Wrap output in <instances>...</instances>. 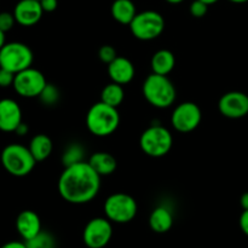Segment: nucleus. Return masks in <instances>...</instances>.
I'll return each instance as SVG.
<instances>
[{
  "label": "nucleus",
  "instance_id": "f03ea898",
  "mask_svg": "<svg viewBox=\"0 0 248 248\" xmlns=\"http://www.w3.org/2000/svg\"><path fill=\"white\" fill-rule=\"evenodd\" d=\"M120 114L118 108L102 101L94 103L86 114V126L90 132L97 137H107L118 130Z\"/></svg>",
  "mask_w": 248,
  "mask_h": 248
},
{
  "label": "nucleus",
  "instance_id": "6ab92c4d",
  "mask_svg": "<svg viewBox=\"0 0 248 248\" xmlns=\"http://www.w3.org/2000/svg\"><path fill=\"white\" fill-rule=\"evenodd\" d=\"M110 14L118 23L130 26L137 15V9L132 0H114L110 7Z\"/></svg>",
  "mask_w": 248,
  "mask_h": 248
},
{
  "label": "nucleus",
  "instance_id": "423d86ee",
  "mask_svg": "<svg viewBox=\"0 0 248 248\" xmlns=\"http://www.w3.org/2000/svg\"><path fill=\"white\" fill-rule=\"evenodd\" d=\"M104 215L111 223L125 224L135 219L138 212L137 201L125 193H115L104 202Z\"/></svg>",
  "mask_w": 248,
  "mask_h": 248
},
{
  "label": "nucleus",
  "instance_id": "7ed1b4c3",
  "mask_svg": "<svg viewBox=\"0 0 248 248\" xmlns=\"http://www.w3.org/2000/svg\"><path fill=\"white\" fill-rule=\"evenodd\" d=\"M142 91L148 103L159 109L171 107L177 97L176 87L169 77L155 74V73H152L145 78Z\"/></svg>",
  "mask_w": 248,
  "mask_h": 248
},
{
  "label": "nucleus",
  "instance_id": "f257e3e1",
  "mask_svg": "<svg viewBox=\"0 0 248 248\" xmlns=\"http://www.w3.org/2000/svg\"><path fill=\"white\" fill-rule=\"evenodd\" d=\"M61 198L73 205H84L93 200L101 189V176L87 161L64 167L58 179Z\"/></svg>",
  "mask_w": 248,
  "mask_h": 248
},
{
  "label": "nucleus",
  "instance_id": "b1692460",
  "mask_svg": "<svg viewBox=\"0 0 248 248\" xmlns=\"http://www.w3.org/2000/svg\"><path fill=\"white\" fill-rule=\"evenodd\" d=\"M24 242H26L27 248H56V240L53 235L44 230H41L33 239Z\"/></svg>",
  "mask_w": 248,
  "mask_h": 248
},
{
  "label": "nucleus",
  "instance_id": "c85d7f7f",
  "mask_svg": "<svg viewBox=\"0 0 248 248\" xmlns=\"http://www.w3.org/2000/svg\"><path fill=\"white\" fill-rule=\"evenodd\" d=\"M15 73L10 72V70L0 68V87H10L14 85L15 81Z\"/></svg>",
  "mask_w": 248,
  "mask_h": 248
},
{
  "label": "nucleus",
  "instance_id": "2eb2a0df",
  "mask_svg": "<svg viewBox=\"0 0 248 248\" xmlns=\"http://www.w3.org/2000/svg\"><path fill=\"white\" fill-rule=\"evenodd\" d=\"M16 229L19 236L24 240L33 239L41 232V220L38 213L31 210L22 211L16 218Z\"/></svg>",
  "mask_w": 248,
  "mask_h": 248
},
{
  "label": "nucleus",
  "instance_id": "f3484780",
  "mask_svg": "<svg viewBox=\"0 0 248 248\" xmlns=\"http://www.w3.org/2000/svg\"><path fill=\"white\" fill-rule=\"evenodd\" d=\"M150 229L157 234H165L173 227V213L167 206L160 205L152 211L149 216Z\"/></svg>",
  "mask_w": 248,
  "mask_h": 248
},
{
  "label": "nucleus",
  "instance_id": "a878e982",
  "mask_svg": "<svg viewBox=\"0 0 248 248\" xmlns=\"http://www.w3.org/2000/svg\"><path fill=\"white\" fill-rule=\"evenodd\" d=\"M16 18L14 16V12H0V31H2L4 33H7L9 31H11L14 28V26L16 24Z\"/></svg>",
  "mask_w": 248,
  "mask_h": 248
},
{
  "label": "nucleus",
  "instance_id": "f704fd0d",
  "mask_svg": "<svg viewBox=\"0 0 248 248\" xmlns=\"http://www.w3.org/2000/svg\"><path fill=\"white\" fill-rule=\"evenodd\" d=\"M5 34H6V33H4V31H0V48H1L2 46L5 45V44H6V39H5Z\"/></svg>",
  "mask_w": 248,
  "mask_h": 248
},
{
  "label": "nucleus",
  "instance_id": "20e7f679",
  "mask_svg": "<svg viewBox=\"0 0 248 248\" xmlns=\"http://www.w3.org/2000/svg\"><path fill=\"white\" fill-rule=\"evenodd\" d=\"M5 171L14 177L28 176L35 167V159L28 147L12 143L2 149L0 155Z\"/></svg>",
  "mask_w": 248,
  "mask_h": 248
},
{
  "label": "nucleus",
  "instance_id": "ddd939ff",
  "mask_svg": "<svg viewBox=\"0 0 248 248\" xmlns=\"http://www.w3.org/2000/svg\"><path fill=\"white\" fill-rule=\"evenodd\" d=\"M44 15L39 0H19L14 9L16 22L23 27H31L38 23Z\"/></svg>",
  "mask_w": 248,
  "mask_h": 248
},
{
  "label": "nucleus",
  "instance_id": "f8f14e48",
  "mask_svg": "<svg viewBox=\"0 0 248 248\" xmlns=\"http://www.w3.org/2000/svg\"><path fill=\"white\" fill-rule=\"evenodd\" d=\"M218 110L228 119H241L248 115V94L241 91H230L218 102Z\"/></svg>",
  "mask_w": 248,
  "mask_h": 248
},
{
  "label": "nucleus",
  "instance_id": "412c9836",
  "mask_svg": "<svg viewBox=\"0 0 248 248\" xmlns=\"http://www.w3.org/2000/svg\"><path fill=\"white\" fill-rule=\"evenodd\" d=\"M28 148L35 161L41 162L50 156L53 149V144L48 136L44 135V133H39V135H35L31 138Z\"/></svg>",
  "mask_w": 248,
  "mask_h": 248
},
{
  "label": "nucleus",
  "instance_id": "39448f33",
  "mask_svg": "<svg viewBox=\"0 0 248 248\" xmlns=\"http://www.w3.org/2000/svg\"><path fill=\"white\" fill-rule=\"evenodd\" d=\"M173 145V137L169 128L161 125H153L143 131L140 138V147L150 157H162L169 154Z\"/></svg>",
  "mask_w": 248,
  "mask_h": 248
},
{
  "label": "nucleus",
  "instance_id": "4be33fe9",
  "mask_svg": "<svg viewBox=\"0 0 248 248\" xmlns=\"http://www.w3.org/2000/svg\"><path fill=\"white\" fill-rule=\"evenodd\" d=\"M125 98V91H124L123 85H119L116 82L111 81L101 92V101L103 103L109 104L111 107L118 108Z\"/></svg>",
  "mask_w": 248,
  "mask_h": 248
},
{
  "label": "nucleus",
  "instance_id": "aec40b11",
  "mask_svg": "<svg viewBox=\"0 0 248 248\" xmlns=\"http://www.w3.org/2000/svg\"><path fill=\"white\" fill-rule=\"evenodd\" d=\"M176 65V57L170 50H159L153 55L150 67L153 73L160 75H169Z\"/></svg>",
  "mask_w": 248,
  "mask_h": 248
},
{
  "label": "nucleus",
  "instance_id": "c9c22d12",
  "mask_svg": "<svg viewBox=\"0 0 248 248\" xmlns=\"http://www.w3.org/2000/svg\"><path fill=\"white\" fill-rule=\"evenodd\" d=\"M169 4H172V5H177V4H181V2H183L184 0H166Z\"/></svg>",
  "mask_w": 248,
  "mask_h": 248
},
{
  "label": "nucleus",
  "instance_id": "dca6fc26",
  "mask_svg": "<svg viewBox=\"0 0 248 248\" xmlns=\"http://www.w3.org/2000/svg\"><path fill=\"white\" fill-rule=\"evenodd\" d=\"M135 65L128 58L118 57L108 64V75L111 81L119 85H126L135 78Z\"/></svg>",
  "mask_w": 248,
  "mask_h": 248
},
{
  "label": "nucleus",
  "instance_id": "7c9ffc66",
  "mask_svg": "<svg viewBox=\"0 0 248 248\" xmlns=\"http://www.w3.org/2000/svg\"><path fill=\"white\" fill-rule=\"evenodd\" d=\"M239 224H240V228H241L242 232H244L246 236H248V210H245L244 212L241 213Z\"/></svg>",
  "mask_w": 248,
  "mask_h": 248
},
{
  "label": "nucleus",
  "instance_id": "9d476101",
  "mask_svg": "<svg viewBox=\"0 0 248 248\" xmlns=\"http://www.w3.org/2000/svg\"><path fill=\"white\" fill-rule=\"evenodd\" d=\"M113 237V225L107 217L89 220L82 232V241L87 248H104Z\"/></svg>",
  "mask_w": 248,
  "mask_h": 248
},
{
  "label": "nucleus",
  "instance_id": "c756f323",
  "mask_svg": "<svg viewBox=\"0 0 248 248\" xmlns=\"http://www.w3.org/2000/svg\"><path fill=\"white\" fill-rule=\"evenodd\" d=\"M44 12H53L58 6V0H39Z\"/></svg>",
  "mask_w": 248,
  "mask_h": 248
},
{
  "label": "nucleus",
  "instance_id": "2f4dec72",
  "mask_svg": "<svg viewBox=\"0 0 248 248\" xmlns=\"http://www.w3.org/2000/svg\"><path fill=\"white\" fill-rule=\"evenodd\" d=\"M0 248H27V245L24 241H10L2 245Z\"/></svg>",
  "mask_w": 248,
  "mask_h": 248
},
{
  "label": "nucleus",
  "instance_id": "4468645a",
  "mask_svg": "<svg viewBox=\"0 0 248 248\" xmlns=\"http://www.w3.org/2000/svg\"><path fill=\"white\" fill-rule=\"evenodd\" d=\"M22 123V109L11 98L0 99V131L15 132Z\"/></svg>",
  "mask_w": 248,
  "mask_h": 248
},
{
  "label": "nucleus",
  "instance_id": "0eeeda50",
  "mask_svg": "<svg viewBox=\"0 0 248 248\" xmlns=\"http://www.w3.org/2000/svg\"><path fill=\"white\" fill-rule=\"evenodd\" d=\"M128 27L136 39L150 41L162 34L165 29V18L157 11L147 10V11L137 12Z\"/></svg>",
  "mask_w": 248,
  "mask_h": 248
},
{
  "label": "nucleus",
  "instance_id": "9b49d317",
  "mask_svg": "<svg viewBox=\"0 0 248 248\" xmlns=\"http://www.w3.org/2000/svg\"><path fill=\"white\" fill-rule=\"evenodd\" d=\"M202 113L200 107L194 102H183L174 108L171 116V124L181 133L193 132L200 125Z\"/></svg>",
  "mask_w": 248,
  "mask_h": 248
},
{
  "label": "nucleus",
  "instance_id": "bb28decb",
  "mask_svg": "<svg viewBox=\"0 0 248 248\" xmlns=\"http://www.w3.org/2000/svg\"><path fill=\"white\" fill-rule=\"evenodd\" d=\"M98 57L102 62L109 64V63L113 62L118 57V53H116V50L111 45H103L99 48Z\"/></svg>",
  "mask_w": 248,
  "mask_h": 248
},
{
  "label": "nucleus",
  "instance_id": "cd10ccee",
  "mask_svg": "<svg viewBox=\"0 0 248 248\" xmlns=\"http://www.w3.org/2000/svg\"><path fill=\"white\" fill-rule=\"evenodd\" d=\"M189 11H190L191 16H194L195 18H201V17L206 16V14H207L208 5L201 1V0H194L190 4Z\"/></svg>",
  "mask_w": 248,
  "mask_h": 248
},
{
  "label": "nucleus",
  "instance_id": "a211bd4d",
  "mask_svg": "<svg viewBox=\"0 0 248 248\" xmlns=\"http://www.w3.org/2000/svg\"><path fill=\"white\" fill-rule=\"evenodd\" d=\"M87 162L101 177L110 176L115 172L116 167H118L115 157L110 153L107 152L93 153Z\"/></svg>",
  "mask_w": 248,
  "mask_h": 248
},
{
  "label": "nucleus",
  "instance_id": "393cba45",
  "mask_svg": "<svg viewBox=\"0 0 248 248\" xmlns=\"http://www.w3.org/2000/svg\"><path fill=\"white\" fill-rule=\"evenodd\" d=\"M39 98L46 106H55L60 101V91H58V89L55 85L46 84Z\"/></svg>",
  "mask_w": 248,
  "mask_h": 248
},
{
  "label": "nucleus",
  "instance_id": "e433bc0d",
  "mask_svg": "<svg viewBox=\"0 0 248 248\" xmlns=\"http://www.w3.org/2000/svg\"><path fill=\"white\" fill-rule=\"evenodd\" d=\"M201 1H203V2H205V4H207L208 6H210V5L216 4V2L219 1V0H201Z\"/></svg>",
  "mask_w": 248,
  "mask_h": 248
},
{
  "label": "nucleus",
  "instance_id": "4c0bfd02",
  "mask_svg": "<svg viewBox=\"0 0 248 248\" xmlns=\"http://www.w3.org/2000/svg\"><path fill=\"white\" fill-rule=\"evenodd\" d=\"M230 2H234V4H245L248 0H229Z\"/></svg>",
  "mask_w": 248,
  "mask_h": 248
},
{
  "label": "nucleus",
  "instance_id": "1a4fd4ad",
  "mask_svg": "<svg viewBox=\"0 0 248 248\" xmlns=\"http://www.w3.org/2000/svg\"><path fill=\"white\" fill-rule=\"evenodd\" d=\"M47 81L45 75L35 68H27L15 75L12 87L18 96L24 98H35L40 96Z\"/></svg>",
  "mask_w": 248,
  "mask_h": 248
},
{
  "label": "nucleus",
  "instance_id": "72a5a7b5",
  "mask_svg": "<svg viewBox=\"0 0 248 248\" xmlns=\"http://www.w3.org/2000/svg\"><path fill=\"white\" fill-rule=\"evenodd\" d=\"M240 205H241L242 210H248V191L244 193L240 198Z\"/></svg>",
  "mask_w": 248,
  "mask_h": 248
},
{
  "label": "nucleus",
  "instance_id": "6e6552de",
  "mask_svg": "<svg viewBox=\"0 0 248 248\" xmlns=\"http://www.w3.org/2000/svg\"><path fill=\"white\" fill-rule=\"evenodd\" d=\"M34 56L31 47L23 43H6L0 48V68L17 73L31 67Z\"/></svg>",
  "mask_w": 248,
  "mask_h": 248
},
{
  "label": "nucleus",
  "instance_id": "473e14b6",
  "mask_svg": "<svg viewBox=\"0 0 248 248\" xmlns=\"http://www.w3.org/2000/svg\"><path fill=\"white\" fill-rule=\"evenodd\" d=\"M28 131H29L28 125H27L26 123H23V121H22V123L19 124L18 127L16 128V131H15V132H16L18 136H26L27 133H28Z\"/></svg>",
  "mask_w": 248,
  "mask_h": 248
},
{
  "label": "nucleus",
  "instance_id": "5701e85b",
  "mask_svg": "<svg viewBox=\"0 0 248 248\" xmlns=\"http://www.w3.org/2000/svg\"><path fill=\"white\" fill-rule=\"evenodd\" d=\"M84 148L79 143H73L67 149L64 150L62 155V162L64 167L72 166V165L78 164V162L85 161L84 160Z\"/></svg>",
  "mask_w": 248,
  "mask_h": 248
}]
</instances>
